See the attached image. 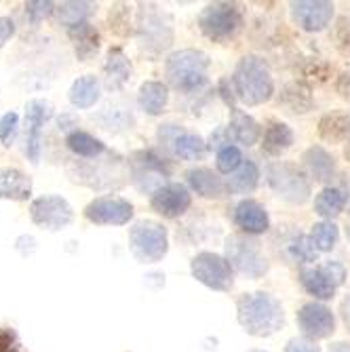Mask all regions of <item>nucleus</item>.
Wrapping results in <instances>:
<instances>
[{
  "label": "nucleus",
  "mask_w": 350,
  "mask_h": 352,
  "mask_svg": "<svg viewBox=\"0 0 350 352\" xmlns=\"http://www.w3.org/2000/svg\"><path fill=\"white\" fill-rule=\"evenodd\" d=\"M237 318L241 327L256 338H268L276 333L285 323L281 302L264 292L245 294L237 302Z\"/></svg>",
  "instance_id": "f257e3e1"
},
{
  "label": "nucleus",
  "mask_w": 350,
  "mask_h": 352,
  "mask_svg": "<svg viewBox=\"0 0 350 352\" xmlns=\"http://www.w3.org/2000/svg\"><path fill=\"white\" fill-rule=\"evenodd\" d=\"M232 82H234L237 98L247 106H260L268 102L274 93L272 74L266 66V61L256 55H247L239 61Z\"/></svg>",
  "instance_id": "f03ea898"
},
{
  "label": "nucleus",
  "mask_w": 350,
  "mask_h": 352,
  "mask_svg": "<svg viewBox=\"0 0 350 352\" xmlns=\"http://www.w3.org/2000/svg\"><path fill=\"white\" fill-rule=\"evenodd\" d=\"M209 57L197 49H184L169 55L165 63V72L169 82L184 93H193L207 82Z\"/></svg>",
  "instance_id": "7ed1b4c3"
},
{
  "label": "nucleus",
  "mask_w": 350,
  "mask_h": 352,
  "mask_svg": "<svg viewBox=\"0 0 350 352\" xmlns=\"http://www.w3.org/2000/svg\"><path fill=\"white\" fill-rule=\"evenodd\" d=\"M129 247L131 253L144 264L161 262L169 249L167 228L158 221L142 219L129 230Z\"/></svg>",
  "instance_id": "20e7f679"
},
{
  "label": "nucleus",
  "mask_w": 350,
  "mask_h": 352,
  "mask_svg": "<svg viewBox=\"0 0 350 352\" xmlns=\"http://www.w3.org/2000/svg\"><path fill=\"white\" fill-rule=\"evenodd\" d=\"M241 25H243V15H241V9L234 3L207 5L199 15L201 32L207 38H211L215 43L232 38L241 30Z\"/></svg>",
  "instance_id": "39448f33"
},
{
  "label": "nucleus",
  "mask_w": 350,
  "mask_h": 352,
  "mask_svg": "<svg viewBox=\"0 0 350 352\" xmlns=\"http://www.w3.org/2000/svg\"><path fill=\"white\" fill-rule=\"evenodd\" d=\"M224 249H226V260L241 274L249 278H260L262 274H266L268 262L256 239H249L245 234H230L226 239Z\"/></svg>",
  "instance_id": "423d86ee"
},
{
  "label": "nucleus",
  "mask_w": 350,
  "mask_h": 352,
  "mask_svg": "<svg viewBox=\"0 0 350 352\" xmlns=\"http://www.w3.org/2000/svg\"><path fill=\"white\" fill-rule=\"evenodd\" d=\"M268 184L283 201L302 205L310 199V182L302 169L292 163H274L268 167Z\"/></svg>",
  "instance_id": "0eeeda50"
},
{
  "label": "nucleus",
  "mask_w": 350,
  "mask_h": 352,
  "mask_svg": "<svg viewBox=\"0 0 350 352\" xmlns=\"http://www.w3.org/2000/svg\"><path fill=\"white\" fill-rule=\"evenodd\" d=\"M190 270H193V276L199 283H203L205 287L215 289V292H228L234 283L230 262L217 253H209V251L199 253L193 260Z\"/></svg>",
  "instance_id": "6e6552de"
},
{
  "label": "nucleus",
  "mask_w": 350,
  "mask_h": 352,
  "mask_svg": "<svg viewBox=\"0 0 350 352\" xmlns=\"http://www.w3.org/2000/svg\"><path fill=\"white\" fill-rule=\"evenodd\" d=\"M30 215L36 226L47 228V230H63L66 226H70L74 219V211L70 203L57 195H47V197L32 201Z\"/></svg>",
  "instance_id": "1a4fd4ad"
},
{
  "label": "nucleus",
  "mask_w": 350,
  "mask_h": 352,
  "mask_svg": "<svg viewBox=\"0 0 350 352\" xmlns=\"http://www.w3.org/2000/svg\"><path fill=\"white\" fill-rule=\"evenodd\" d=\"M85 217L100 226H122L133 217V205L120 197H102L87 205Z\"/></svg>",
  "instance_id": "9d476101"
},
{
  "label": "nucleus",
  "mask_w": 350,
  "mask_h": 352,
  "mask_svg": "<svg viewBox=\"0 0 350 352\" xmlns=\"http://www.w3.org/2000/svg\"><path fill=\"white\" fill-rule=\"evenodd\" d=\"M53 116V106L45 100H32L25 106V126H28V133H25V154L32 163H39L41 161V144H43V126L45 122Z\"/></svg>",
  "instance_id": "9b49d317"
},
{
  "label": "nucleus",
  "mask_w": 350,
  "mask_h": 352,
  "mask_svg": "<svg viewBox=\"0 0 350 352\" xmlns=\"http://www.w3.org/2000/svg\"><path fill=\"white\" fill-rule=\"evenodd\" d=\"M298 323L306 338L310 340H325L336 331V318L333 312L316 302H308L298 312Z\"/></svg>",
  "instance_id": "f8f14e48"
},
{
  "label": "nucleus",
  "mask_w": 350,
  "mask_h": 352,
  "mask_svg": "<svg viewBox=\"0 0 350 352\" xmlns=\"http://www.w3.org/2000/svg\"><path fill=\"white\" fill-rule=\"evenodd\" d=\"M292 17L302 30L319 32L325 25H329L333 17V3H327V0H300V3H292Z\"/></svg>",
  "instance_id": "ddd939ff"
},
{
  "label": "nucleus",
  "mask_w": 350,
  "mask_h": 352,
  "mask_svg": "<svg viewBox=\"0 0 350 352\" xmlns=\"http://www.w3.org/2000/svg\"><path fill=\"white\" fill-rule=\"evenodd\" d=\"M150 203L152 209L163 217H177L190 207V192L182 184H167L154 192Z\"/></svg>",
  "instance_id": "4468645a"
},
{
  "label": "nucleus",
  "mask_w": 350,
  "mask_h": 352,
  "mask_svg": "<svg viewBox=\"0 0 350 352\" xmlns=\"http://www.w3.org/2000/svg\"><path fill=\"white\" fill-rule=\"evenodd\" d=\"M237 226L243 228L247 234H262L270 228V219L266 209L258 201H241L234 209Z\"/></svg>",
  "instance_id": "2eb2a0df"
},
{
  "label": "nucleus",
  "mask_w": 350,
  "mask_h": 352,
  "mask_svg": "<svg viewBox=\"0 0 350 352\" xmlns=\"http://www.w3.org/2000/svg\"><path fill=\"white\" fill-rule=\"evenodd\" d=\"M186 179L190 188L205 199H221L228 192L226 182H221V177H217L211 169H205V167L190 169L186 173Z\"/></svg>",
  "instance_id": "dca6fc26"
},
{
  "label": "nucleus",
  "mask_w": 350,
  "mask_h": 352,
  "mask_svg": "<svg viewBox=\"0 0 350 352\" xmlns=\"http://www.w3.org/2000/svg\"><path fill=\"white\" fill-rule=\"evenodd\" d=\"M30 195H32V182L23 171L13 167L0 169V199L28 201Z\"/></svg>",
  "instance_id": "f3484780"
},
{
  "label": "nucleus",
  "mask_w": 350,
  "mask_h": 352,
  "mask_svg": "<svg viewBox=\"0 0 350 352\" xmlns=\"http://www.w3.org/2000/svg\"><path fill=\"white\" fill-rule=\"evenodd\" d=\"M304 165L308 167L310 175L316 179V182H331L333 175H336V161L333 156L321 148V146H312L304 152Z\"/></svg>",
  "instance_id": "a211bd4d"
},
{
  "label": "nucleus",
  "mask_w": 350,
  "mask_h": 352,
  "mask_svg": "<svg viewBox=\"0 0 350 352\" xmlns=\"http://www.w3.org/2000/svg\"><path fill=\"white\" fill-rule=\"evenodd\" d=\"M294 146V131L289 124L272 120L266 131H264V140H262V150L270 156H281L283 152H287Z\"/></svg>",
  "instance_id": "6ab92c4d"
},
{
  "label": "nucleus",
  "mask_w": 350,
  "mask_h": 352,
  "mask_svg": "<svg viewBox=\"0 0 350 352\" xmlns=\"http://www.w3.org/2000/svg\"><path fill=\"white\" fill-rule=\"evenodd\" d=\"M300 280L304 289L316 300H331L338 289V285L321 268H304L300 272Z\"/></svg>",
  "instance_id": "aec40b11"
},
{
  "label": "nucleus",
  "mask_w": 350,
  "mask_h": 352,
  "mask_svg": "<svg viewBox=\"0 0 350 352\" xmlns=\"http://www.w3.org/2000/svg\"><path fill=\"white\" fill-rule=\"evenodd\" d=\"M230 110H232V118H230V131H232V138L237 142H241L243 146H253L258 140H260V124L253 120L249 114H245L243 110H239L234 104H230Z\"/></svg>",
  "instance_id": "412c9836"
},
{
  "label": "nucleus",
  "mask_w": 350,
  "mask_h": 352,
  "mask_svg": "<svg viewBox=\"0 0 350 352\" xmlns=\"http://www.w3.org/2000/svg\"><path fill=\"white\" fill-rule=\"evenodd\" d=\"M138 102L142 106V110L146 114H161L169 102V91L163 82L158 80H148L140 87V95H138Z\"/></svg>",
  "instance_id": "4be33fe9"
},
{
  "label": "nucleus",
  "mask_w": 350,
  "mask_h": 352,
  "mask_svg": "<svg viewBox=\"0 0 350 352\" xmlns=\"http://www.w3.org/2000/svg\"><path fill=\"white\" fill-rule=\"evenodd\" d=\"M68 34L74 41V49H76V55H78L80 61H87L91 55L98 53V49H100V34H98V30H95L93 25H89L87 21L70 28Z\"/></svg>",
  "instance_id": "5701e85b"
},
{
  "label": "nucleus",
  "mask_w": 350,
  "mask_h": 352,
  "mask_svg": "<svg viewBox=\"0 0 350 352\" xmlns=\"http://www.w3.org/2000/svg\"><path fill=\"white\" fill-rule=\"evenodd\" d=\"M68 98L72 102V106L76 108H91L95 102L100 100V82L95 76H80L78 80H74V85L70 87Z\"/></svg>",
  "instance_id": "b1692460"
},
{
  "label": "nucleus",
  "mask_w": 350,
  "mask_h": 352,
  "mask_svg": "<svg viewBox=\"0 0 350 352\" xmlns=\"http://www.w3.org/2000/svg\"><path fill=\"white\" fill-rule=\"evenodd\" d=\"M106 74H108V85L112 89L122 87L131 76V63L127 59V55L122 53V49L114 47L108 51V59H106Z\"/></svg>",
  "instance_id": "393cba45"
},
{
  "label": "nucleus",
  "mask_w": 350,
  "mask_h": 352,
  "mask_svg": "<svg viewBox=\"0 0 350 352\" xmlns=\"http://www.w3.org/2000/svg\"><path fill=\"white\" fill-rule=\"evenodd\" d=\"M319 135L325 142H331V144L344 142L350 135V116L340 114V112L325 114L319 120Z\"/></svg>",
  "instance_id": "a878e982"
},
{
  "label": "nucleus",
  "mask_w": 350,
  "mask_h": 352,
  "mask_svg": "<svg viewBox=\"0 0 350 352\" xmlns=\"http://www.w3.org/2000/svg\"><path fill=\"white\" fill-rule=\"evenodd\" d=\"M346 205V195L340 188H323L321 195L314 199V211L325 221H331V217H338L344 211Z\"/></svg>",
  "instance_id": "bb28decb"
},
{
  "label": "nucleus",
  "mask_w": 350,
  "mask_h": 352,
  "mask_svg": "<svg viewBox=\"0 0 350 352\" xmlns=\"http://www.w3.org/2000/svg\"><path fill=\"white\" fill-rule=\"evenodd\" d=\"M258 179H260L258 165L253 161H243V165L230 175L226 186L230 192H234V195H245V192H251L258 186Z\"/></svg>",
  "instance_id": "cd10ccee"
},
{
  "label": "nucleus",
  "mask_w": 350,
  "mask_h": 352,
  "mask_svg": "<svg viewBox=\"0 0 350 352\" xmlns=\"http://www.w3.org/2000/svg\"><path fill=\"white\" fill-rule=\"evenodd\" d=\"M66 144L76 156H85V158H95L106 150V146L98 138H93L85 131H72L66 138Z\"/></svg>",
  "instance_id": "c85d7f7f"
},
{
  "label": "nucleus",
  "mask_w": 350,
  "mask_h": 352,
  "mask_svg": "<svg viewBox=\"0 0 350 352\" xmlns=\"http://www.w3.org/2000/svg\"><path fill=\"white\" fill-rule=\"evenodd\" d=\"M173 150L179 158H184V161H199V158L205 156L207 146H205L203 138H199L195 133H182V135H175Z\"/></svg>",
  "instance_id": "c756f323"
},
{
  "label": "nucleus",
  "mask_w": 350,
  "mask_h": 352,
  "mask_svg": "<svg viewBox=\"0 0 350 352\" xmlns=\"http://www.w3.org/2000/svg\"><path fill=\"white\" fill-rule=\"evenodd\" d=\"M281 102L289 108V112H296V114H298V112L304 114V112H308L310 106H312L310 91H308L304 85H300V82H294V85H287V87H285Z\"/></svg>",
  "instance_id": "7c9ffc66"
},
{
  "label": "nucleus",
  "mask_w": 350,
  "mask_h": 352,
  "mask_svg": "<svg viewBox=\"0 0 350 352\" xmlns=\"http://www.w3.org/2000/svg\"><path fill=\"white\" fill-rule=\"evenodd\" d=\"M95 9L93 3H76V0H72V3H61L55 11H57V17L61 23H66L70 28L78 25V23H85V19L91 15V11Z\"/></svg>",
  "instance_id": "2f4dec72"
},
{
  "label": "nucleus",
  "mask_w": 350,
  "mask_h": 352,
  "mask_svg": "<svg viewBox=\"0 0 350 352\" xmlns=\"http://www.w3.org/2000/svg\"><path fill=\"white\" fill-rule=\"evenodd\" d=\"M316 251H331L340 239V230L333 221H319L312 226V234H310Z\"/></svg>",
  "instance_id": "473e14b6"
},
{
  "label": "nucleus",
  "mask_w": 350,
  "mask_h": 352,
  "mask_svg": "<svg viewBox=\"0 0 350 352\" xmlns=\"http://www.w3.org/2000/svg\"><path fill=\"white\" fill-rule=\"evenodd\" d=\"M215 165H217V171H221V173H234L243 165L241 150L237 146H230V144L228 146H221L217 150Z\"/></svg>",
  "instance_id": "72a5a7b5"
},
{
  "label": "nucleus",
  "mask_w": 350,
  "mask_h": 352,
  "mask_svg": "<svg viewBox=\"0 0 350 352\" xmlns=\"http://www.w3.org/2000/svg\"><path fill=\"white\" fill-rule=\"evenodd\" d=\"M292 255L296 260H302V262H314L316 260V247L312 243L310 236H298L292 245Z\"/></svg>",
  "instance_id": "f704fd0d"
},
{
  "label": "nucleus",
  "mask_w": 350,
  "mask_h": 352,
  "mask_svg": "<svg viewBox=\"0 0 350 352\" xmlns=\"http://www.w3.org/2000/svg\"><path fill=\"white\" fill-rule=\"evenodd\" d=\"M17 126H19V116L15 112H7L0 118V142H3V146L9 148L15 142Z\"/></svg>",
  "instance_id": "c9c22d12"
},
{
  "label": "nucleus",
  "mask_w": 350,
  "mask_h": 352,
  "mask_svg": "<svg viewBox=\"0 0 350 352\" xmlns=\"http://www.w3.org/2000/svg\"><path fill=\"white\" fill-rule=\"evenodd\" d=\"M53 3H49V0H32V3L25 5V13L30 17L32 23H41L45 17H49L53 13Z\"/></svg>",
  "instance_id": "e433bc0d"
},
{
  "label": "nucleus",
  "mask_w": 350,
  "mask_h": 352,
  "mask_svg": "<svg viewBox=\"0 0 350 352\" xmlns=\"http://www.w3.org/2000/svg\"><path fill=\"white\" fill-rule=\"evenodd\" d=\"M333 38H336V47L342 53H350V19L348 17H342L338 21L336 32H333Z\"/></svg>",
  "instance_id": "4c0bfd02"
},
{
  "label": "nucleus",
  "mask_w": 350,
  "mask_h": 352,
  "mask_svg": "<svg viewBox=\"0 0 350 352\" xmlns=\"http://www.w3.org/2000/svg\"><path fill=\"white\" fill-rule=\"evenodd\" d=\"M0 352H21L19 338L13 329H0Z\"/></svg>",
  "instance_id": "58836bf2"
},
{
  "label": "nucleus",
  "mask_w": 350,
  "mask_h": 352,
  "mask_svg": "<svg viewBox=\"0 0 350 352\" xmlns=\"http://www.w3.org/2000/svg\"><path fill=\"white\" fill-rule=\"evenodd\" d=\"M285 352H321V348L310 340L304 338H294L285 346Z\"/></svg>",
  "instance_id": "ea45409f"
},
{
  "label": "nucleus",
  "mask_w": 350,
  "mask_h": 352,
  "mask_svg": "<svg viewBox=\"0 0 350 352\" xmlns=\"http://www.w3.org/2000/svg\"><path fill=\"white\" fill-rule=\"evenodd\" d=\"M321 270L340 287L342 283H344V276H346V270H344V266L340 264V262H325L323 266H321Z\"/></svg>",
  "instance_id": "a19ab883"
},
{
  "label": "nucleus",
  "mask_w": 350,
  "mask_h": 352,
  "mask_svg": "<svg viewBox=\"0 0 350 352\" xmlns=\"http://www.w3.org/2000/svg\"><path fill=\"white\" fill-rule=\"evenodd\" d=\"M15 34V23L11 17H0V49L7 45V41Z\"/></svg>",
  "instance_id": "79ce46f5"
},
{
  "label": "nucleus",
  "mask_w": 350,
  "mask_h": 352,
  "mask_svg": "<svg viewBox=\"0 0 350 352\" xmlns=\"http://www.w3.org/2000/svg\"><path fill=\"white\" fill-rule=\"evenodd\" d=\"M336 89H338V93H340V98H342V100L350 102V74H342V76L338 78Z\"/></svg>",
  "instance_id": "37998d69"
},
{
  "label": "nucleus",
  "mask_w": 350,
  "mask_h": 352,
  "mask_svg": "<svg viewBox=\"0 0 350 352\" xmlns=\"http://www.w3.org/2000/svg\"><path fill=\"white\" fill-rule=\"evenodd\" d=\"M342 316H344V323H346V327L350 329V296L344 300V304H342Z\"/></svg>",
  "instance_id": "c03bdc74"
},
{
  "label": "nucleus",
  "mask_w": 350,
  "mask_h": 352,
  "mask_svg": "<svg viewBox=\"0 0 350 352\" xmlns=\"http://www.w3.org/2000/svg\"><path fill=\"white\" fill-rule=\"evenodd\" d=\"M329 352H350V344L348 342H336L329 346Z\"/></svg>",
  "instance_id": "a18cd8bd"
},
{
  "label": "nucleus",
  "mask_w": 350,
  "mask_h": 352,
  "mask_svg": "<svg viewBox=\"0 0 350 352\" xmlns=\"http://www.w3.org/2000/svg\"><path fill=\"white\" fill-rule=\"evenodd\" d=\"M344 156H346V161L350 163V140H348V144H346V148H344Z\"/></svg>",
  "instance_id": "49530a36"
},
{
  "label": "nucleus",
  "mask_w": 350,
  "mask_h": 352,
  "mask_svg": "<svg viewBox=\"0 0 350 352\" xmlns=\"http://www.w3.org/2000/svg\"><path fill=\"white\" fill-rule=\"evenodd\" d=\"M251 352H264V350H251Z\"/></svg>",
  "instance_id": "de8ad7c7"
},
{
  "label": "nucleus",
  "mask_w": 350,
  "mask_h": 352,
  "mask_svg": "<svg viewBox=\"0 0 350 352\" xmlns=\"http://www.w3.org/2000/svg\"><path fill=\"white\" fill-rule=\"evenodd\" d=\"M348 239H350V226H348Z\"/></svg>",
  "instance_id": "09e8293b"
}]
</instances>
